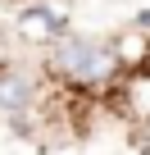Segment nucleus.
Instances as JSON below:
<instances>
[{
  "mask_svg": "<svg viewBox=\"0 0 150 155\" xmlns=\"http://www.w3.org/2000/svg\"><path fill=\"white\" fill-rule=\"evenodd\" d=\"M123 68L118 50L105 41H87V37H59L55 41V73L68 82H105Z\"/></svg>",
  "mask_w": 150,
  "mask_h": 155,
  "instance_id": "obj_1",
  "label": "nucleus"
},
{
  "mask_svg": "<svg viewBox=\"0 0 150 155\" xmlns=\"http://www.w3.org/2000/svg\"><path fill=\"white\" fill-rule=\"evenodd\" d=\"M14 28H18V37H23V41H59L64 14H59L55 5H27V9H18Z\"/></svg>",
  "mask_w": 150,
  "mask_h": 155,
  "instance_id": "obj_2",
  "label": "nucleus"
},
{
  "mask_svg": "<svg viewBox=\"0 0 150 155\" xmlns=\"http://www.w3.org/2000/svg\"><path fill=\"white\" fill-rule=\"evenodd\" d=\"M32 96H37V82H32L27 73H18V68H5V73H0V110H5V114L27 110Z\"/></svg>",
  "mask_w": 150,
  "mask_h": 155,
  "instance_id": "obj_3",
  "label": "nucleus"
},
{
  "mask_svg": "<svg viewBox=\"0 0 150 155\" xmlns=\"http://www.w3.org/2000/svg\"><path fill=\"white\" fill-rule=\"evenodd\" d=\"M114 50H118V59H123V64H132V59H145V55H150V37H145V32H132V37L114 41Z\"/></svg>",
  "mask_w": 150,
  "mask_h": 155,
  "instance_id": "obj_4",
  "label": "nucleus"
},
{
  "mask_svg": "<svg viewBox=\"0 0 150 155\" xmlns=\"http://www.w3.org/2000/svg\"><path fill=\"white\" fill-rule=\"evenodd\" d=\"M132 101H136V110H145V114H150V78H141V82L132 87Z\"/></svg>",
  "mask_w": 150,
  "mask_h": 155,
  "instance_id": "obj_5",
  "label": "nucleus"
},
{
  "mask_svg": "<svg viewBox=\"0 0 150 155\" xmlns=\"http://www.w3.org/2000/svg\"><path fill=\"white\" fill-rule=\"evenodd\" d=\"M136 28H141V32H150V9H141V14H136Z\"/></svg>",
  "mask_w": 150,
  "mask_h": 155,
  "instance_id": "obj_6",
  "label": "nucleus"
}]
</instances>
